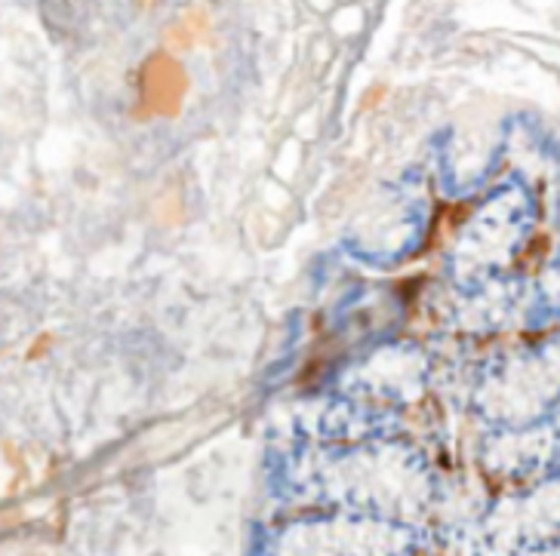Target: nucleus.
Instances as JSON below:
<instances>
[{
  "label": "nucleus",
  "instance_id": "f257e3e1",
  "mask_svg": "<svg viewBox=\"0 0 560 556\" xmlns=\"http://www.w3.org/2000/svg\"><path fill=\"white\" fill-rule=\"evenodd\" d=\"M188 93V78L182 66L164 52H151L145 66L139 68L136 78V117L142 120H154V117H176L179 115L182 102Z\"/></svg>",
  "mask_w": 560,
  "mask_h": 556
}]
</instances>
